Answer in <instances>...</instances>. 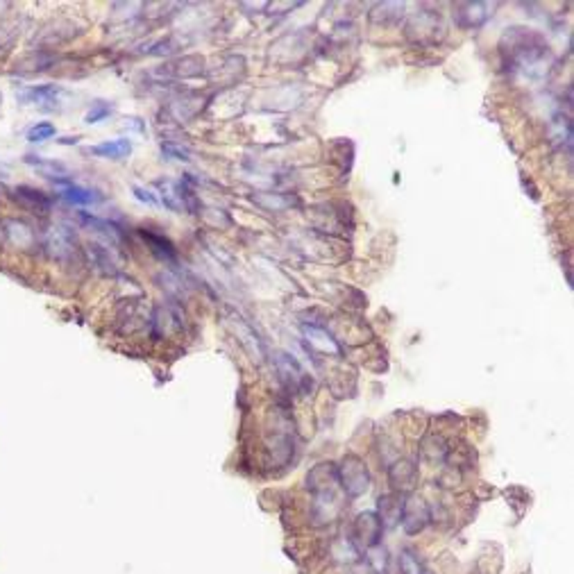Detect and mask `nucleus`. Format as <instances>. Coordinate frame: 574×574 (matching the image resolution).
Segmentation results:
<instances>
[{
    "mask_svg": "<svg viewBox=\"0 0 574 574\" xmlns=\"http://www.w3.org/2000/svg\"><path fill=\"white\" fill-rule=\"evenodd\" d=\"M338 484L343 486L347 498H361V495L368 493V488H370L368 465L354 454L345 456L338 468Z\"/></svg>",
    "mask_w": 574,
    "mask_h": 574,
    "instance_id": "nucleus-1",
    "label": "nucleus"
},
{
    "mask_svg": "<svg viewBox=\"0 0 574 574\" xmlns=\"http://www.w3.org/2000/svg\"><path fill=\"white\" fill-rule=\"evenodd\" d=\"M43 247H45V252H48V257L52 261H59V263L75 261L77 259V252H80V247H77L75 232L68 227V225H57V227H50L48 234H45Z\"/></svg>",
    "mask_w": 574,
    "mask_h": 574,
    "instance_id": "nucleus-2",
    "label": "nucleus"
},
{
    "mask_svg": "<svg viewBox=\"0 0 574 574\" xmlns=\"http://www.w3.org/2000/svg\"><path fill=\"white\" fill-rule=\"evenodd\" d=\"M225 320H227V327L232 329V334L236 336V340L241 343V347L247 352L250 359L261 361L263 356H266V345H263V340L259 338V334L254 331L241 316H238V314H229L227 318H225Z\"/></svg>",
    "mask_w": 574,
    "mask_h": 574,
    "instance_id": "nucleus-3",
    "label": "nucleus"
},
{
    "mask_svg": "<svg viewBox=\"0 0 574 574\" xmlns=\"http://www.w3.org/2000/svg\"><path fill=\"white\" fill-rule=\"evenodd\" d=\"M0 234H3L7 245L17 247V250L32 252L37 247V232L30 227L25 221L5 218L3 223H0Z\"/></svg>",
    "mask_w": 574,
    "mask_h": 574,
    "instance_id": "nucleus-4",
    "label": "nucleus"
},
{
    "mask_svg": "<svg viewBox=\"0 0 574 574\" xmlns=\"http://www.w3.org/2000/svg\"><path fill=\"white\" fill-rule=\"evenodd\" d=\"M275 366H277V372H279V379H282V384L289 391L302 393V391H307V386H311V382H309V375H307L305 370H302V366L296 359H293L291 354L279 352L275 356Z\"/></svg>",
    "mask_w": 574,
    "mask_h": 574,
    "instance_id": "nucleus-5",
    "label": "nucleus"
},
{
    "mask_svg": "<svg viewBox=\"0 0 574 574\" xmlns=\"http://www.w3.org/2000/svg\"><path fill=\"white\" fill-rule=\"evenodd\" d=\"M400 522L404 526L407 533H420L427 524H429V506L424 504L422 498L418 495H411L407 498V502L402 504V513H400Z\"/></svg>",
    "mask_w": 574,
    "mask_h": 574,
    "instance_id": "nucleus-6",
    "label": "nucleus"
},
{
    "mask_svg": "<svg viewBox=\"0 0 574 574\" xmlns=\"http://www.w3.org/2000/svg\"><path fill=\"white\" fill-rule=\"evenodd\" d=\"M382 531H384V524L382 520H379L377 513H361L359 517L354 520V542L359 545L361 549H370L379 545V540H382Z\"/></svg>",
    "mask_w": 574,
    "mask_h": 574,
    "instance_id": "nucleus-7",
    "label": "nucleus"
},
{
    "mask_svg": "<svg viewBox=\"0 0 574 574\" xmlns=\"http://www.w3.org/2000/svg\"><path fill=\"white\" fill-rule=\"evenodd\" d=\"M12 198L17 200L19 207H23L30 214H37V216L50 214V209H52V198L45 196L43 191L32 189V186H17V189L12 191Z\"/></svg>",
    "mask_w": 574,
    "mask_h": 574,
    "instance_id": "nucleus-8",
    "label": "nucleus"
},
{
    "mask_svg": "<svg viewBox=\"0 0 574 574\" xmlns=\"http://www.w3.org/2000/svg\"><path fill=\"white\" fill-rule=\"evenodd\" d=\"M493 7L495 5H486V3H463L454 7V21L456 25L463 30H472L479 28L493 17Z\"/></svg>",
    "mask_w": 574,
    "mask_h": 574,
    "instance_id": "nucleus-9",
    "label": "nucleus"
},
{
    "mask_svg": "<svg viewBox=\"0 0 574 574\" xmlns=\"http://www.w3.org/2000/svg\"><path fill=\"white\" fill-rule=\"evenodd\" d=\"M61 96H64V89L59 84H39V87H28L17 93L19 103L39 107H43L45 103H59Z\"/></svg>",
    "mask_w": 574,
    "mask_h": 574,
    "instance_id": "nucleus-10",
    "label": "nucleus"
},
{
    "mask_svg": "<svg viewBox=\"0 0 574 574\" xmlns=\"http://www.w3.org/2000/svg\"><path fill=\"white\" fill-rule=\"evenodd\" d=\"M302 331H305L307 343L311 345L314 350L322 352V354H336V356H338L340 352H343V347L338 345V340L334 338L327 329L314 327V325H305V327H302Z\"/></svg>",
    "mask_w": 574,
    "mask_h": 574,
    "instance_id": "nucleus-11",
    "label": "nucleus"
},
{
    "mask_svg": "<svg viewBox=\"0 0 574 574\" xmlns=\"http://www.w3.org/2000/svg\"><path fill=\"white\" fill-rule=\"evenodd\" d=\"M80 221L84 223V227H87L91 234H96L103 238L105 243H110V247L121 245V238H123L121 229L116 227L114 223L98 218V216H89V214H80Z\"/></svg>",
    "mask_w": 574,
    "mask_h": 574,
    "instance_id": "nucleus-12",
    "label": "nucleus"
},
{
    "mask_svg": "<svg viewBox=\"0 0 574 574\" xmlns=\"http://www.w3.org/2000/svg\"><path fill=\"white\" fill-rule=\"evenodd\" d=\"M87 152L100 159H123L132 152V141L130 139H114V141L91 145V148H87Z\"/></svg>",
    "mask_w": 574,
    "mask_h": 574,
    "instance_id": "nucleus-13",
    "label": "nucleus"
},
{
    "mask_svg": "<svg viewBox=\"0 0 574 574\" xmlns=\"http://www.w3.org/2000/svg\"><path fill=\"white\" fill-rule=\"evenodd\" d=\"M25 164L30 166H34L39 173L45 175V177H52L55 182H68V168L61 164V161H55V159H43V157H34V154H28L25 157Z\"/></svg>",
    "mask_w": 574,
    "mask_h": 574,
    "instance_id": "nucleus-14",
    "label": "nucleus"
},
{
    "mask_svg": "<svg viewBox=\"0 0 574 574\" xmlns=\"http://www.w3.org/2000/svg\"><path fill=\"white\" fill-rule=\"evenodd\" d=\"M61 198H64L68 205H77V207L100 203L98 191L87 189V186H80V184H66L64 189H61Z\"/></svg>",
    "mask_w": 574,
    "mask_h": 574,
    "instance_id": "nucleus-15",
    "label": "nucleus"
},
{
    "mask_svg": "<svg viewBox=\"0 0 574 574\" xmlns=\"http://www.w3.org/2000/svg\"><path fill=\"white\" fill-rule=\"evenodd\" d=\"M252 203L268 209V212H284V209L298 205V198H291L286 193H254Z\"/></svg>",
    "mask_w": 574,
    "mask_h": 574,
    "instance_id": "nucleus-16",
    "label": "nucleus"
},
{
    "mask_svg": "<svg viewBox=\"0 0 574 574\" xmlns=\"http://www.w3.org/2000/svg\"><path fill=\"white\" fill-rule=\"evenodd\" d=\"M141 234H143L145 241H148L154 257L161 259V261H166V263H175L177 252H175V247H173V243L168 241V238L159 236V234H152V232H145V229L141 232Z\"/></svg>",
    "mask_w": 574,
    "mask_h": 574,
    "instance_id": "nucleus-17",
    "label": "nucleus"
},
{
    "mask_svg": "<svg viewBox=\"0 0 574 574\" xmlns=\"http://www.w3.org/2000/svg\"><path fill=\"white\" fill-rule=\"evenodd\" d=\"M52 61H55V57L48 55V52H43V50H37L32 52V55H28V57H23L19 64H17V71L23 73V75H30V73H41L45 71Z\"/></svg>",
    "mask_w": 574,
    "mask_h": 574,
    "instance_id": "nucleus-18",
    "label": "nucleus"
},
{
    "mask_svg": "<svg viewBox=\"0 0 574 574\" xmlns=\"http://www.w3.org/2000/svg\"><path fill=\"white\" fill-rule=\"evenodd\" d=\"M402 504L400 498H393V495H384V498H379V520H382L384 526H391L400 520L402 513Z\"/></svg>",
    "mask_w": 574,
    "mask_h": 574,
    "instance_id": "nucleus-19",
    "label": "nucleus"
},
{
    "mask_svg": "<svg viewBox=\"0 0 574 574\" xmlns=\"http://www.w3.org/2000/svg\"><path fill=\"white\" fill-rule=\"evenodd\" d=\"M157 186L161 189V200H164V205L170 209V212H182L184 203H182L180 184H175L170 180H161V182H157Z\"/></svg>",
    "mask_w": 574,
    "mask_h": 574,
    "instance_id": "nucleus-20",
    "label": "nucleus"
},
{
    "mask_svg": "<svg viewBox=\"0 0 574 574\" xmlns=\"http://www.w3.org/2000/svg\"><path fill=\"white\" fill-rule=\"evenodd\" d=\"M366 561L370 565V570L375 572V574H386L389 572V552L382 547V545H375V547H370L366 549Z\"/></svg>",
    "mask_w": 574,
    "mask_h": 574,
    "instance_id": "nucleus-21",
    "label": "nucleus"
},
{
    "mask_svg": "<svg viewBox=\"0 0 574 574\" xmlns=\"http://www.w3.org/2000/svg\"><path fill=\"white\" fill-rule=\"evenodd\" d=\"M55 125L48 121H43V123H37V125H32L28 130V141L30 143H43V141H48V139L55 136Z\"/></svg>",
    "mask_w": 574,
    "mask_h": 574,
    "instance_id": "nucleus-22",
    "label": "nucleus"
},
{
    "mask_svg": "<svg viewBox=\"0 0 574 574\" xmlns=\"http://www.w3.org/2000/svg\"><path fill=\"white\" fill-rule=\"evenodd\" d=\"M413 465H409V463H395V468L391 470V482L395 486H411V482H413Z\"/></svg>",
    "mask_w": 574,
    "mask_h": 574,
    "instance_id": "nucleus-23",
    "label": "nucleus"
},
{
    "mask_svg": "<svg viewBox=\"0 0 574 574\" xmlns=\"http://www.w3.org/2000/svg\"><path fill=\"white\" fill-rule=\"evenodd\" d=\"M400 570L402 574H420L422 568H420V561H418V556L411 552V549H404L400 556Z\"/></svg>",
    "mask_w": 574,
    "mask_h": 574,
    "instance_id": "nucleus-24",
    "label": "nucleus"
},
{
    "mask_svg": "<svg viewBox=\"0 0 574 574\" xmlns=\"http://www.w3.org/2000/svg\"><path fill=\"white\" fill-rule=\"evenodd\" d=\"M110 114H112V105H107V103H103V100H98V103L93 105L91 110L87 112V116H84V121H87L89 125H93V123L105 121Z\"/></svg>",
    "mask_w": 574,
    "mask_h": 574,
    "instance_id": "nucleus-25",
    "label": "nucleus"
},
{
    "mask_svg": "<svg viewBox=\"0 0 574 574\" xmlns=\"http://www.w3.org/2000/svg\"><path fill=\"white\" fill-rule=\"evenodd\" d=\"M161 152H164L168 159H177V161H191L189 152H186L184 148H180V145L166 143V145H161Z\"/></svg>",
    "mask_w": 574,
    "mask_h": 574,
    "instance_id": "nucleus-26",
    "label": "nucleus"
},
{
    "mask_svg": "<svg viewBox=\"0 0 574 574\" xmlns=\"http://www.w3.org/2000/svg\"><path fill=\"white\" fill-rule=\"evenodd\" d=\"M132 191H134V198L139 200V203H145V205H150V207L157 205V198L152 196V191L143 189V186H132Z\"/></svg>",
    "mask_w": 574,
    "mask_h": 574,
    "instance_id": "nucleus-27",
    "label": "nucleus"
},
{
    "mask_svg": "<svg viewBox=\"0 0 574 574\" xmlns=\"http://www.w3.org/2000/svg\"><path fill=\"white\" fill-rule=\"evenodd\" d=\"M77 141H80V139H77V136H66L64 141H59V143H66V145H71V143H77Z\"/></svg>",
    "mask_w": 574,
    "mask_h": 574,
    "instance_id": "nucleus-28",
    "label": "nucleus"
},
{
    "mask_svg": "<svg viewBox=\"0 0 574 574\" xmlns=\"http://www.w3.org/2000/svg\"><path fill=\"white\" fill-rule=\"evenodd\" d=\"M5 173H7V170H5L3 166H0V177H5Z\"/></svg>",
    "mask_w": 574,
    "mask_h": 574,
    "instance_id": "nucleus-29",
    "label": "nucleus"
},
{
    "mask_svg": "<svg viewBox=\"0 0 574 574\" xmlns=\"http://www.w3.org/2000/svg\"><path fill=\"white\" fill-rule=\"evenodd\" d=\"M420 574H433V572H431V570H422Z\"/></svg>",
    "mask_w": 574,
    "mask_h": 574,
    "instance_id": "nucleus-30",
    "label": "nucleus"
},
{
    "mask_svg": "<svg viewBox=\"0 0 574 574\" xmlns=\"http://www.w3.org/2000/svg\"><path fill=\"white\" fill-rule=\"evenodd\" d=\"M0 105H3V93H0Z\"/></svg>",
    "mask_w": 574,
    "mask_h": 574,
    "instance_id": "nucleus-31",
    "label": "nucleus"
}]
</instances>
